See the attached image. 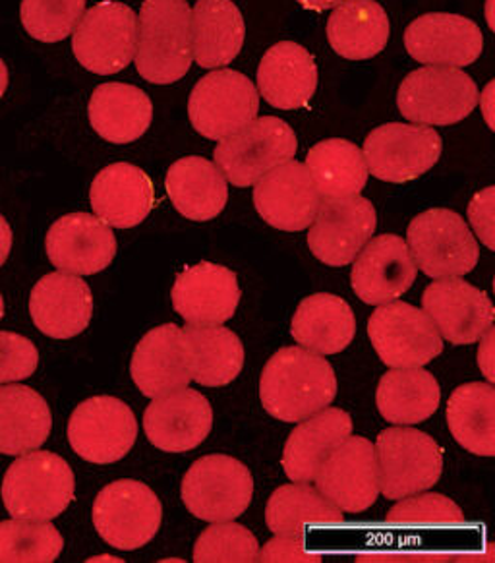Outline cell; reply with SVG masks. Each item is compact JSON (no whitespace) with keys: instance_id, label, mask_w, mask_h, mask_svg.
I'll return each mask as SVG.
<instances>
[{"instance_id":"cell-24","label":"cell","mask_w":495,"mask_h":563,"mask_svg":"<svg viewBox=\"0 0 495 563\" xmlns=\"http://www.w3.org/2000/svg\"><path fill=\"white\" fill-rule=\"evenodd\" d=\"M30 312L37 330L53 339H73L88 328L94 297L80 275L56 272L33 287Z\"/></svg>"},{"instance_id":"cell-16","label":"cell","mask_w":495,"mask_h":563,"mask_svg":"<svg viewBox=\"0 0 495 563\" xmlns=\"http://www.w3.org/2000/svg\"><path fill=\"white\" fill-rule=\"evenodd\" d=\"M314 483L341 511H366L380 496L374 445L366 438L349 435L321 465Z\"/></svg>"},{"instance_id":"cell-29","label":"cell","mask_w":495,"mask_h":563,"mask_svg":"<svg viewBox=\"0 0 495 563\" xmlns=\"http://www.w3.org/2000/svg\"><path fill=\"white\" fill-rule=\"evenodd\" d=\"M89 121L112 144H130L152 126V99L129 84H103L89 99Z\"/></svg>"},{"instance_id":"cell-3","label":"cell","mask_w":495,"mask_h":563,"mask_svg":"<svg viewBox=\"0 0 495 563\" xmlns=\"http://www.w3.org/2000/svg\"><path fill=\"white\" fill-rule=\"evenodd\" d=\"M74 473L65 459L48 451H30L4 476L2 499L14 519L47 523L74 499Z\"/></svg>"},{"instance_id":"cell-5","label":"cell","mask_w":495,"mask_h":563,"mask_svg":"<svg viewBox=\"0 0 495 563\" xmlns=\"http://www.w3.org/2000/svg\"><path fill=\"white\" fill-rule=\"evenodd\" d=\"M479 86L459 68L426 66L400 84V114L426 126H448L466 119L479 106Z\"/></svg>"},{"instance_id":"cell-20","label":"cell","mask_w":495,"mask_h":563,"mask_svg":"<svg viewBox=\"0 0 495 563\" xmlns=\"http://www.w3.org/2000/svg\"><path fill=\"white\" fill-rule=\"evenodd\" d=\"M254 203L265 223L296 233L312 225L321 196L306 165L290 159L257 180Z\"/></svg>"},{"instance_id":"cell-31","label":"cell","mask_w":495,"mask_h":563,"mask_svg":"<svg viewBox=\"0 0 495 563\" xmlns=\"http://www.w3.org/2000/svg\"><path fill=\"white\" fill-rule=\"evenodd\" d=\"M165 188L176 210L193 221L216 219L224 210L229 198L223 173L216 163L196 155L170 165Z\"/></svg>"},{"instance_id":"cell-46","label":"cell","mask_w":495,"mask_h":563,"mask_svg":"<svg viewBox=\"0 0 495 563\" xmlns=\"http://www.w3.org/2000/svg\"><path fill=\"white\" fill-rule=\"evenodd\" d=\"M469 219L480 241L486 244L487 249L494 246V188L487 186L484 192L476 194L469 206Z\"/></svg>"},{"instance_id":"cell-15","label":"cell","mask_w":495,"mask_h":563,"mask_svg":"<svg viewBox=\"0 0 495 563\" xmlns=\"http://www.w3.org/2000/svg\"><path fill=\"white\" fill-rule=\"evenodd\" d=\"M376 208L362 196L321 200L308 234L314 256L328 266H349L376 231Z\"/></svg>"},{"instance_id":"cell-17","label":"cell","mask_w":495,"mask_h":563,"mask_svg":"<svg viewBox=\"0 0 495 563\" xmlns=\"http://www.w3.org/2000/svg\"><path fill=\"white\" fill-rule=\"evenodd\" d=\"M130 374L150 399L188 387L194 378V351L184 330L165 323L147 331L134 351Z\"/></svg>"},{"instance_id":"cell-51","label":"cell","mask_w":495,"mask_h":563,"mask_svg":"<svg viewBox=\"0 0 495 563\" xmlns=\"http://www.w3.org/2000/svg\"><path fill=\"white\" fill-rule=\"evenodd\" d=\"M2 316H4V300L0 297V320H2Z\"/></svg>"},{"instance_id":"cell-4","label":"cell","mask_w":495,"mask_h":563,"mask_svg":"<svg viewBox=\"0 0 495 563\" xmlns=\"http://www.w3.org/2000/svg\"><path fill=\"white\" fill-rule=\"evenodd\" d=\"M377 476L385 498L403 499L430 490L440 481L443 455L431 435L415 428H387L377 435Z\"/></svg>"},{"instance_id":"cell-30","label":"cell","mask_w":495,"mask_h":563,"mask_svg":"<svg viewBox=\"0 0 495 563\" xmlns=\"http://www.w3.org/2000/svg\"><path fill=\"white\" fill-rule=\"evenodd\" d=\"M296 343L316 354H336L351 345L356 318L346 300L328 292L304 298L290 328Z\"/></svg>"},{"instance_id":"cell-35","label":"cell","mask_w":495,"mask_h":563,"mask_svg":"<svg viewBox=\"0 0 495 563\" xmlns=\"http://www.w3.org/2000/svg\"><path fill=\"white\" fill-rule=\"evenodd\" d=\"M376 401L387 422L420 424L440 407V384L422 368H395L380 379Z\"/></svg>"},{"instance_id":"cell-8","label":"cell","mask_w":495,"mask_h":563,"mask_svg":"<svg viewBox=\"0 0 495 563\" xmlns=\"http://www.w3.org/2000/svg\"><path fill=\"white\" fill-rule=\"evenodd\" d=\"M254 494L248 467L229 455H208L194 463L183 481V501L194 517L208 523L234 521Z\"/></svg>"},{"instance_id":"cell-25","label":"cell","mask_w":495,"mask_h":563,"mask_svg":"<svg viewBox=\"0 0 495 563\" xmlns=\"http://www.w3.org/2000/svg\"><path fill=\"white\" fill-rule=\"evenodd\" d=\"M239 302V282L229 267L201 262L176 275L173 306L188 323H224Z\"/></svg>"},{"instance_id":"cell-33","label":"cell","mask_w":495,"mask_h":563,"mask_svg":"<svg viewBox=\"0 0 495 563\" xmlns=\"http://www.w3.org/2000/svg\"><path fill=\"white\" fill-rule=\"evenodd\" d=\"M389 18L376 0H344L328 22V40L337 55L366 60L384 51L389 41Z\"/></svg>"},{"instance_id":"cell-11","label":"cell","mask_w":495,"mask_h":563,"mask_svg":"<svg viewBox=\"0 0 495 563\" xmlns=\"http://www.w3.org/2000/svg\"><path fill=\"white\" fill-rule=\"evenodd\" d=\"M163 507L155 492L138 481L105 486L94 504V525L105 542L119 550H138L155 539Z\"/></svg>"},{"instance_id":"cell-14","label":"cell","mask_w":495,"mask_h":563,"mask_svg":"<svg viewBox=\"0 0 495 563\" xmlns=\"http://www.w3.org/2000/svg\"><path fill=\"white\" fill-rule=\"evenodd\" d=\"M443 142L430 126L389 122L372 130L364 142L367 173L385 183H408L440 162Z\"/></svg>"},{"instance_id":"cell-2","label":"cell","mask_w":495,"mask_h":563,"mask_svg":"<svg viewBox=\"0 0 495 563\" xmlns=\"http://www.w3.org/2000/svg\"><path fill=\"white\" fill-rule=\"evenodd\" d=\"M136 68L152 84L178 81L193 65V10L186 0H144L138 25Z\"/></svg>"},{"instance_id":"cell-26","label":"cell","mask_w":495,"mask_h":563,"mask_svg":"<svg viewBox=\"0 0 495 563\" xmlns=\"http://www.w3.org/2000/svg\"><path fill=\"white\" fill-rule=\"evenodd\" d=\"M89 196L97 218L117 229L140 225L155 203L152 178L130 163L105 167L94 180Z\"/></svg>"},{"instance_id":"cell-32","label":"cell","mask_w":495,"mask_h":563,"mask_svg":"<svg viewBox=\"0 0 495 563\" xmlns=\"http://www.w3.org/2000/svg\"><path fill=\"white\" fill-rule=\"evenodd\" d=\"M246 24L231 0H200L193 10L194 60L201 68H219L239 57Z\"/></svg>"},{"instance_id":"cell-49","label":"cell","mask_w":495,"mask_h":563,"mask_svg":"<svg viewBox=\"0 0 495 563\" xmlns=\"http://www.w3.org/2000/svg\"><path fill=\"white\" fill-rule=\"evenodd\" d=\"M300 7L314 12H326L329 9H337L339 4H343L344 0H298Z\"/></svg>"},{"instance_id":"cell-7","label":"cell","mask_w":495,"mask_h":563,"mask_svg":"<svg viewBox=\"0 0 495 563\" xmlns=\"http://www.w3.org/2000/svg\"><path fill=\"white\" fill-rule=\"evenodd\" d=\"M296 150L295 130L280 119L264 117L221 140L216 147V165L232 186L248 188L290 162Z\"/></svg>"},{"instance_id":"cell-37","label":"cell","mask_w":495,"mask_h":563,"mask_svg":"<svg viewBox=\"0 0 495 563\" xmlns=\"http://www.w3.org/2000/svg\"><path fill=\"white\" fill-rule=\"evenodd\" d=\"M451 434L464 450L480 457L495 455V389L472 382L457 387L448 405Z\"/></svg>"},{"instance_id":"cell-27","label":"cell","mask_w":495,"mask_h":563,"mask_svg":"<svg viewBox=\"0 0 495 563\" xmlns=\"http://www.w3.org/2000/svg\"><path fill=\"white\" fill-rule=\"evenodd\" d=\"M257 88L275 109H300L308 106L316 93L318 66L302 45L280 41L265 53L260 63Z\"/></svg>"},{"instance_id":"cell-45","label":"cell","mask_w":495,"mask_h":563,"mask_svg":"<svg viewBox=\"0 0 495 563\" xmlns=\"http://www.w3.org/2000/svg\"><path fill=\"white\" fill-rule=\"evenodd\" d=\"M256 562H302L320 563L321 554L310 552L304 547L300 537H277L265 544L264 550H257Z\"/></svg>"},{"instance_id":"cell-42","label":"cell","mask_w":495,"mask_h":563,"mask_svg":"<svg viewBox=\"0 0 495 563\" xmlns=\"http://www.w3.org/2000/svg\"><path fill=\"white\" fill-rule=\"evenodd\" d=\"M463 523V509L441 494H424V496L415 494V498L408 496L397 506H393L387 516V525L403 531L457 527Z\"/></svg>"},{"instance_id":"cell-21","label":"cell","mask_w":495,"mask_h":563,"mask_svg":"<svg viewBox=\"0 0 495 563\" xmlns=\"http://www.w3.org/2000/svg\"><path fill=\"white\" fill-rule=\"evenodd\" d=\"M405 47L422 65L463 68L482 55L484 35L469 18L426 14L408 25Z\"/></svg>"},{"instance_id":"cell-18","label":"cell","mask_w":495,"mask_h":563,"mask_svg":"<svg viewBox=\"0 0 495 563\" xmlns=\"http://www.w3.org/2000/svg\"><path fill=\"white\" fill-rule=\"evenodd\" d=\"M424 312L453 345H471L494 325L495 310L484 290L459 277H443L426 287Z\"/></svg>"},{"instance_id":"cell-19","label":"cell","mask_w":495,"mask_h":563,"mask_svg":"<svg viewBox=\"0 0 495 563\" xmlns=\"http://www.w3.org/2000/svg\"><path fill=\"white\" fill-rule=\"evenodd\" d=\"M415 258L397 234H382L364 244L354 258L351 283L366 305H385L403 297L416 282Z\"/></svg>"},{"instance_id":"cell-48","label":"cell","mask_w":495,"mask_h":563,"mask_svg":"<svg viewBox=\"0 0 495 563\" xmlns=\"http://www.w3.org/2000/svg\"><path fill=\"white\" fill-rule=\"evenodd\" d=\"M10 250H12V229L9 221L0 216V266L9 258Z\"/></svg>"},{"instance_id":"cell-43","label":"cell","mask_w":495,"mask_h":563,"mask_svg":"<svg viewBox=\"0 0 495 563\" xmlns=\"http://www.w3.org/2000/svg\"><path fill=\"white\" fill-rule=\"evenodd\" d=\"M257 550L260 544L256 537L246 527L223 521L201 532L194 548V562H256Z\"/></svg>"},{"instance_id":"cell-6","label":"cell","mask_w":495,"mask_h":563,"mask_svg":"<svg viewBox=\"0 0 495 563\" xmlns=\"http://www.w3.org/2000/svg\"><path fill=\"white\" fill-rule=\"evenodd\" d=\"M407 246L416 267L431 279L461 277L479 264V242L455 211L428 210L413 219Z\"/></svg>"},{"instance_id":"cell-34","label":"cell","mask_w":495,"mask_h":563,"mask_svg":"<svg viewBox=\"0 0 495 563\" xmlns=\"http://www.w3.org/2000/svg\"><path fill=\"white\" fill-rule=\"evenodd\" d=\"M53 428L47 401L32 387H0V453L24 455L40 450Z\"/></svg>"},{"instance_id":"cell-38","label":"cell","mask_w":495,"mask_h":563,"mask_svg":"<svg viewBox=\"0 0 495 563\" xmlns=\"http://www.w3.org/2000/svg\"><path fill=\"white\" fill-rule=\"evenodd\" d=\"M304 165L321 200L356 196L366 186L370 175L362 150L339 137L314 145Z\"/></svg>"},{"instance_id":"cell-28","label":"cell","mask_w":495,"mask_h":563,"mask_svg":"<svg viewBox=\"0 0 495 563\" xmlns=\"http://www.w3.org/2000/svg\"><path fill=\"white\" fill-rule=\"evenodd\" d=\"M351 434V415L341 409L326 407L302 420L283 451L285 475L293 483H314L321 465Z\"/></svg>"},{"instance_id":"cell-50","label":"cell","mask_w":495,"mask_h":563,"mask_svg":"<svg viewBox=\"0 0 495 563\" xmlns=\"http://www.w3.org/2000/svg\"><path fill=\"white\" fill-rule=\"evenodd\" d=\"M7 86H9V70H7V65L0 58V97L4 96Z\"/></svg>"},{"instance_id":"cell-1","label":"cell","mask_w":495,"mask_h":563,"mask_svg":"<svg viewBox=\"0 0 495 563\" xmlns=\"http://www.w3.org/2000/svg\"><path fill=\"white\" fill-rule=\"evenodd\" d=\"M337 395L336 372L321 354L285 346L265 364L260 397L265 411L283 422H302L326 409Z\"/></svg>"},{"instance_id":"cell-10","label":"cell","mask_w":495,"mask_h":563,"mask_svg":"<svg viewBox=\"0 0 495 563\" xmlns=\"http://www.w3.org/2000/svg\"><path fill=\"white\" fill-rule=\"evenodd\" d=\"M367 335L392 368H422L443 351V339L430 316L400 300L380 305L367 322Z\"/></svg>"},{"instance_id":"cell-39","label":"cell","mask_w":495,"mask_h":563,"mask_svg":"<svg viewBox=\"0 0 495 563\" xmlns=\"http://www.w3.org/2000/svg\"><path fill=\"white\" fill-rule=\"evenodd\" d=\"M194 351V382L206 387L229 386L244 366V346L221 323H188L184 330Z\"/></svg>"},{"instance_id":"cell-44","label":"cell","mask_w":495,"mask_h":563,"mask_svg":"<svg viewBox=\"0 0 495 563\" xmlns=\"http://www.w3.org/2000/svg\"><path fill=\"white\" fill-rule=\"evenodd\" d=\"M40 353L30 339L0 331V384L30 378L37 371Z\"/></svg>"},{"instance_id":"cell-41","label":"cell","mask_w":495,"mask_h":563,"mask_svg":"<svg viewBox=\"0 0 495 563\" xmlns=\"http://www.w3.org/2000/svg\"><path fill=\"white\" fill-rule=\"evenodd\" d=\"M86 0H22V24L33 40L56 43L74 33Z\"/></svg>"},{"instance_id":"cell-36","label":"cell","mask_w":495,"mask_h":563,"mask_svg":"<svg viewBox=\"0 0 495 563\" xmlns=\"http://www.w3.org/2000/svg\"><path fill=\"white\" fill-rule=\"evenodd\" d=\"M265 521L277 537H300L308 527L343 525L344 514L308 483L287 484L273 492Z\"/></svg>"},{"instance_id":"cell-47","label":"cell","mask_w":495,"mask_h":563,"mask_svg":"<svg viewBox=\"0 0 495 563\" xmlns=\"http://www.w3.org/2000/svg\"><path fill=\"white\" fill-rule=\"evenodd\" d=\"M484 341H482V346H480L479 351V364L480 368L484 371V376H486L487 382L492 384L495 379L494 374V325L490 328V330L482 335Z\"/></svg>"},{"instance_id":"cell-40","label":"cell","mask_w":495,"mask_h":563,"mask_svg":"<svg viewBox=\"0 0 495 563\" xmlns=\"http://www.w3.org/2000/svg\"><path fill=\"white\" fill-rule=\"evenodd\" d=\"M65 548L53 525L12 519L0 523V563H51Z\"/></svg>"},{"instance_id":"cell-9","label":"cell","mask_w":495,"mask_h":563,"mask_svg":"<svg viewBox=\"0 0 495 563\" xmlns=\"http://www.w3.org/2000/svg\"><path fill=\"white\" fill-rule=\"evenodd\" d=\"M74 55L86 70L117 74L136 57L138 16L122 2H99L73 33Z\"/></svg>"},{"instance_id":"cell-22","label":"cell","mask_w":495,"mask_h":563,"mask_svg":"<svg viewBox=\"0 0 495 563\" xmlns=\"http://www.w3.org/2000/svg\"><path fill=\"white\" fill-rule=\"evenodd\" d=\"M211 428V405L204 395L188 387L153 399L145 409V435L157 450L167 453H184L198 448Z\"/></svg>"},{"instance_id":"cell-23","label":"cell","mask_w":495,"mask_h":563,"mask_svg":"<svg viewBox=\"0 0 495 563\" xmlns=\"http://www.w3.org/2000/svg\"><path fill=\"white\" fill-rule=\"evenodd\" d=\"M117 254V239L101 219L70 213L56 219L47 233V256L61 272L94 275L109 267Z\"/></svg>"},{"instance_id":"cell-12","label":"cell","mask_w":495,"mask_h":563,"mask_svg":"<svg viewBox=\"0 0 495 563\" xmlns=\"http://www.w3.org/2000/svg\"><path fill=\"white\" fill-rule=\"evenodd\" d=\"M260 93L244 74L216 70L201 78L188 101V114L201 136L221 142L254 121Z\"/></svg>"},{"instance_id":"cell-13","label":"cell","mask_w":495,"mask_h":563,"mask_svg":"<svg viewBox=\"0 0 495 563\" xmlns=\"http://www.w3.org/2000/svg\"><path fill=\"white\" fill-rule=\"evenodd\" d=\"M138 422L129 405L99 395L78 405L68 422L73 450L96 465H111L127 457L136 443Z\"/></svg>"}]
</instances>
